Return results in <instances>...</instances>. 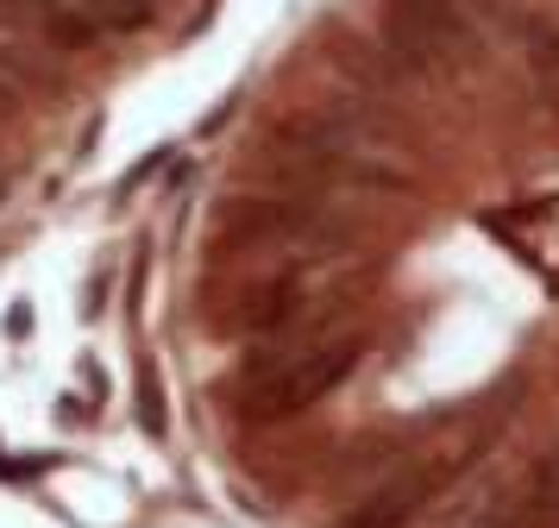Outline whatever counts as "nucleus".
<instances>
[{"label": "nucleus", "mask_w": 559, "mask_h": 528, "mask_svg": "<svg viewBox=\"0 0 559 528\" xmlns=\"http://www.w3.org/2000/svg\"><path fill=\"white\" fill-rule=\"evenodd\" d=\"M358 365L353 340H308L296 352H252L239 365V384H233V402L258 415V422H283L296 409H314V402L340 390Z\"/></svg>", "instance_id": "1"}, {"label": "nucleus", "mask_w": 559, "mask_h": 528, "mask_svg": "<svg viewBox=\"0 0 559 528\" xmlns=\"http://www.w3.org/2000/svg\"><path fill=\"white\" fill-rule=\"evenodd\" d=\"M378 38L396 75H408V82H428L453 63L484 57V32L472 20V7H459V0H383Z\"/></svg>", "instance_id": "2"}, {"label": "nucleus", "mask_w": 559, "mask_h": 528, "mask_svg": "<svg viewBox=\"0 0 559 528\" xmlns=\"http://www.w3.org/2000/svg\"><path fill=\"white\" fill-rule=\"evenodd\" d=\"M346 226L321 196L308 189H271V196H239L221 208V239L239 251H328Z\"/></svg>", "instance_id": "3"}, {"label": "nucleus", "mask_w": 559, "mask_h": 528, "mask_svg": "<svg viewBox=\"0 0 559 528\" xmlns=\"http://www.w3.org/2000/svg\"><path fill=\"white\" fill-rule=\"evenodd\" d=\"M453 466H465V459H440V466H408V472H396V478H383L378 491L365 503H353V523L346 528H403V523H415L421 509H428V497L447 484V472Z\"/></svg>", "instance_id": "4"}, {"label": "nucleus", "mask_w": 559, "mask_h": 528, "mask_svg": "<svg viewBox=\"0 0 559 528\" xmlns=\"http://www.w3.org/2000/svg\"><path fill=\"white\" fill-rule=\"evenodd\" d=\"M302 283L296 277H264V283H252V290H239V327L246 333H258V340H271V333H289V327L302 321Z\"/></svg>", "instance_id": "5"}, {"label": "nucleus", "mask_w": 559, "mask_h": 528, "mask_svg": "<svg viewBox=\"0 0 559 528\" xmlns=\"http://www.w3.org/2000/svg\"><path fill=\"white\" fill-rule=\"evenodd\" d=\"M515 45H522V70H528L540 107L559 114V20H522Z\"/></svg>", "instance_id": "6"}, {"label": "nucleus", "mask_w": 559, "mask_h": 528, "mask_svg": "<svg viewBox=\"0 0 559 528\" xmlns=\"http://www.w3.org/2000/svg\"><path fill=\"white\" fill-rule=\"evenodd\" d=\"M528 509L534 516H559V447H547L528 472Z\"/></svg>", "instance_id": "7"}, {"label": "nucleus", "mask_w": 559, "mask_h": 528, "mask_svg": "<svg viewBox=\"0 0 559 528\" xmlns=\"http://www.w3.org/2000/svg\"><path fill=\"white\" fill-rule=\"evenodd\" d=\"M13 101H20V89H13V75L0 70V114H7V107H13Z\"/></svg>", "instance_id": "8"}]
</instances>
